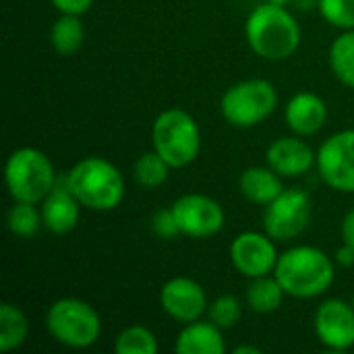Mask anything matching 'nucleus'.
Wrapping results in <instances>:
<instances>
[{"instance_id":"f257e3e1","label":"nucleus","mask_w":354,"mask_h":354,"mask_svg":"<svg viewBox=\"0 0 354 354\" xmlns=\"http://www.w3.org/2000/svg\"><path fill=\"white\" fill-rule=\"evenodd\" d=\"M245 39L263 60H286L301 46V25L286 6L263 2L249 12Z\"/></svg>"},{"instance_id":"f03ea898","label":"nucleus","mask_w":354,"mask_h":354,"mask_svg":"<svg viewBox=\"0 0 354 354\" xmlns=\"http://www.w3.org/2000/svg\"><path fill=\"white\" fill-rule=\"evenodd\" d=\"M274 276L288 297L315 299L328 292L336 278V268L326 251L311 245H297L280 255Z\"/></svg>"},{"instance_id":"7ed1b4c3","label":"nucleus","mask_w":354,"mask_h":354,"mask_svg":"<svg viewBox=\"0 0 354 354\" xmlns=\"http://www.w3.org/2000/svg\"><path fill=\"white\" fill-rule=\"evenodd\" d=\"M66 187L79 199L83 209L112 212L124 199V176L106 158L87 156L79 160L64 176Z\"/></svg>"},{"instance_id":"20e7f679","label":"nucleus","mask_w":354,"mask_h":354,"mask_svg":"<svg viewBox=\"0 0 354 354\" xmlns=\"http://www.w3.org/2000/svg\"><path fill=\"white\" fill-rule=\"evenodd\" d=\"M151 145L170 168H185L199 158L201 129L187 110L168 108L153 120Z\"/></svg>"},{"instance_id":"39448f33","label":"nucleus","mask_w":354,"mask_h":354,"mask_svg":"<svg viewBox=\"0 0 354 354\" xmlns=\"http://www.w3.org/2000/svg\"><path fill=\"white\" fill-rule=\"evenodd\" d=\"M4 183L12 201L41 203L58 183L52 160L37 147L15 149L4 164Z\"/></svg>"},{"instance_id":"423d86ee","label":"nucleus","mask_w":354,"mask_h":354,"mask_svg":"<svg viewBox=\"0 0 354 354\" xmlns=\"http://www.w3.org/2000/svg\"><path fill=\"white\" fill-rule=\"evenodd\" d=\"M46 330L50 336L68 348H89L102 336V317L85 301L62 297L46 311Z\"/></svg>"},{"instance_id":"0eeeda50","label":"nucleus","mask_w":354,"mask_h":354,"mask_svg":"<svg viewBox=\"0 0 354 354\" xmlns=\"http://www.w3.org/2000/svg\"><path fill=\"white\" fill-rule=\"evenodd\" d=\"M278 106V91L268 79H245L230 85L222 100V118L236 129H253L268 120Z\"/></svg>"},{"instance_id":"6e6552de","label":"nucleus","mask_w":354,"mask_h":354,"mask_svg":"<svg viewBox=\"0 0 354 354\" xmlns=\"http://www.w3.org/2000/svg\"><path fill=\"white\" fill-rule=\"evenodd\" d=\"M313 216V203L303 189H284L263 212V230L274 241H292L301 236Z\"/></svg>"},{"instance_id":"1a4fd4ad","label":"nucleus","mask_w":354,"mask_h":354,"mask_svg":"<svg viewBox=\"0 0 354 354\" xmlns=\"http://www.w3.org/2000/svg\"><path fill=\"white\" fill-rule=\"evenodd\" d=\"M315 168L330 189L354 193V129L338 131L319 145Z\"/></svg>"},{"instance_id":"9d476101","label":"nucleus","mask_w":354,"mask_h":354,"mask_svg":"<svg viewBox=\"0 0 354 354\" xmlns=\"http://www.w3.org/2000/svg\"><path fill=\"white\" fill-rule=\"evenodd\" d=\"M170 207L176 216L180 232L191 239H199V241L212 239L224 228L226 222V214L222 205L209 195L187 193L180 195Z\"/></svg>"},{"instance_id":"9b49d317","label":"nucleus","mask_w":354,"mask_h":354,"mask_svg":"<svg viewBox=\"0 0 354 354\" xmlns=\"http://www.w3.org/2000/svg\"><path fill=\"white\" fill-rule=\"evenodd\" d=\"M280 253L274 239L263 230H245L236 234L230 243V261L239 274L245 278H259L274 274Z\"/></svg>"},{"instance_id":"f8f14e48","label":"nucleus","mask_w":354,"mask_h":354,"mask_svg":"<svg viewBox=\"0 0 354 354\" xmlns=\"http://www.w3.org/2000/svg\"><path fill=\"white\" fill-rule=\"evenodd\" d=\"M160 307L174 322L191 324L207 313L209 301L197 280L176 276L164 282V286L160 288Z\"/></svg>"},{"instance_id":"ddd939ff","label":"nucleus","mask_w":354,"mask_h":354,"mask_svg":"<svg viewBox=\"0 0 354 354\" xmlns=\"http://www.w3.org/2000/svg\"><path fill=\"white\" fill-rule=\"evenodd\" d=\"M313 330L317 340L336 353L354 346V307L342 299L324 301L313 317Z\"/></svg>"},{"instance_id":"4468645a","label":"nucleus","mask_w":354,"mask_h":354,"mask_svg":"<svg viewBox=\"0 0 354 354\" xmlns=\"http://www.w3.org/2000/svg\"><path fill=\"white\" fill-rule=\"evenodd\" d=\"M266 162L282 178H295L313 170L317 164V151H313V147L299 135L280 137L270 143Z\"/></svg>"},{"instance_id":"2eb2a0df","label":"nucleus","mask_w":354,"mask_h":354,"mask_svg":"<svg viewBox=\"0 0 354 354\" xmlns=\"http://www.w3.org/2000/svg\"><path fill=\"white\" fill-rule=\"evenodd\" d=\"M81 207L83 205L79 203V199L66 187L64 176L58 178V183L44 197L41 207H39L44 228L52 234H68L79 224Z\"/></svg>"},{"instance_id":"dca6fc26","label":"nucleus","mask_w":354,"mask_h":354,"mask_svg":"<svg viewBox=\"0 0 354 354\" xmlns=\"http://www.w3.org/2000/svg\"><path fill=\"white\" fill-rule=\"evenodd\" d=\"M328 104L313 91L295 93L284 108L286 124L299 137H311L319 133L328 122Z\"/></svg>"},{"instance_id":"f3484780","label":"nucleus","mask_w":354,"mask_h":354,"mask_svg":"<svg viewBox=\"0 0 354 354\" xmlns=\"http://www.w3.org/2000/svg\"><path fill=\"white\" fill-rule=\"evenodd\" d=\"M222 332L224 330L209 319L183 324V330L174 340V351L178 354H224L226 340Z\"/></svg>"},{"instance_id":"a211bd4d","label":"nucleus","mask_w":354,"mask_h":354,"mask_svg":"<svg viewBox=\"0 0 354 354\" xmlns=\"http://www.w3.org/2000/svg\"><path fill=\"white\" fill-rule=\"evenodd\" d=\"M239 189L247 201L266 207L286 187L282 185V176L276 170H272L270 166H251V168L243 170V174L239 178Z\"/></svg>"},{"instance_id":"6ab92c4d","label":"nucleus","mask_w":354,"mask_h":354,"mask_svg":"<svg viewBox=\"0 0 354 354\" xmlns=\"http://www.w3.org/2000/svg\"><path fill=\"white\" fill-rule=\"evenodd\" d=\"M284 297H286V292H284L282 284L278 282V278L274 274H268V276L251 278L247 292H245V303L249 305L251 311L268 315L282 307Z\"/></svg>"},{"instance_id":"aec40b11","label":"nucleus","mask_w":354,"mask_h":354,"mask_svg":"<svg viewBox=\"0 0 354 354\" xmlns=\"http://www.w3.org/2000/svg\"><path fill=\"white\" fill-rule=\"evenodd\" d=\"M85 41V27L79 15H64L52 23L50 29V44L60 56H73L83 48Z\"/></svg>"},{"instance_id":"412c9836","label":"nucleus","mask_w":354,"mask_h":354,"mask_svg":"<svg viewBox=\"0 0 354 354\" xmlns=\"http://www.w3.org/2000/svg\"><path fill=\"white\" fill-rule=\"evenodd\" d=\"M29 336L27 315L12 303H2L0 307V351L10 353L25 344Z\"/></svg>"},{"instance_id":"4be33fe9","label":"nucleus","mask_w":354,"mask_h":354,"mask_svg":"<svg viewBox=\"0 0 354 354\" xmlns=\"http://www.w3.org/2000/svg\"><path fill=\"white\" fill-rule=\"evenodd\" d=\"M330 68L342 85L354 89V29L342 31L332 41Z\"/></svg>"},{"instance_id":"5701e85b","label":"nucleus","mask_w":354,"mask_h":354,"mask_svg":"<svg viewBox=\"0 0 354 354\" xmlns=\"http://www.w3.org/2000/svg\"><path fill=\"white\" fill-rule=\"evenodd\" d=\"M170 170H172L170 164L156 149L141 153L133 164V176H135L137 185H141L143 189L162 187L168 180Z\"/></svg>"},{"instance_id":"b1692460","label":"nucleus","mask_w":354,"mask_h":354,"mask_svg":"<svg viewBox=\"0 0 354 354\" xmlns=\"http://www.w3.org/2000/svg\"><path fill=\"white\" fill-rule=\"evenodd\" d=\"M35 205L37 203H29V201H15L10 205L6 214V226L10 234L19 239H31L44 228L41 209H37Z\"/></svg>"},{"instance_id":"393cba45","label":"nucleus","mask_w":354,"mask_h":354,"mask_svg":"<svg viewBox=\"0 0 354 354\" xmlns=\"http://www.w3.org/2000/svg\"><path fill=\"white\" fill-rule=\"evenodd\" d=\"M114 351L118 354H158L160 344L149 328L129 326L118 334L114 342Z\"/></svg>"},{"instance_id":"a878e982","label":"nucleus","mask_w":354,"mask_h":354,"mask_svg":"<svg viewBox=\"0 0 354 354\" xmlns=\"http://www.w3.org/2000/svg\"><path fill=\"white\" fill-rule=\"evenodd\" d=\"M243 317V303L232 295H222L214 299L207 307V319L222 330H232Z\"/></svg>"},{"instance_id":"bb28decb","label":"nucleus","mask_w":354,"mask_h":354,"mask_svg":"<svg viewBox=\"0 0 354 354\" xmlns=\"http://www.w3.org/2000/svg\"><path fill=\"white\" fill-rule=\"evenodd\" d=\"M317 10L336 29H354V0H317Z\"/></svg>"},{"instance_id":"cd10ccee","label":"nucleus","mask_w":354,"mask_h":354,"mask_svg":"<svg viewBox=\"0 0 354 354\" xmlns=\"http://www.w3.org/2000/svg\"><path fill=\"white\" fill-rule=\"evenodd\" d=\"M151 230L156 232L158 239H164V241H172L176 236H180V226L176 222V216L172 212V207H164V209H158L151 218Z\"/></svg>"},{"instance_id":"c85d7f7f","label":"nucleus","mask_w":354,"mask_h":354,"mask_svg":"<svg viewBox=\"0 0 354 354\" xmlns=\"http://www.w3.org/2000/svg\"><path fill=\"white\" fill-rule=\"evenodd\" d=\"M52 2V6L58 10V12H64V15H85L89 8H91V4H93V0H50Z\"/></svg>"},{"instance_id":"c756f323","label":"nucleus","mask_w":354,"mask_h":354,"mask_svg":"<svg viewBox=\"0 0 354 354\" xmlns=\"http://www.w3.org/2000/svg\"><path fill=\"white\" fill-rule=\"evenodd\" d=\"M340 236L342 243L351 245L354 249V207L346 212V216L342 218V226H340Z\"/></svg>"},{"instance_id":"7c9ffc66","label":"nucleus","mask_w":354,"mask_h":354,"mask_svg":"<svg viewBox=\"0 0 354 354\" xmlns=\"http://www.w3.org/2000/svg\"><path fill=\"white\" fill-rule=\"evenodd\" d=\"M334 261L336 263H340L342 268H351L354 266V249L351 245H346V243H342V247L336 251V255H334Z\"/></svg>"},{"instance_id":"2f4dec72","label":"nucleus","mask_w":354,"mask_h":354,"mask_svg":"<svg viewBox=\"0 0 354 354\" xmlns=\"http://www.w3.org/2000/svg\"><path fill=\"white\" fill-rule=\"evenodd\" d=\"M234 354H261V348L251 346V344H241L234 348Z\"/></svg>"},{"instance_id":"473e14b6","label":"nucleus","mask_w":354,"mask_h":354,"mask_svg":"<svg viewBox=\"0 0 354 354\" xmlns=\"http://www.w3.org/2000/svg\"><path fill=\"white\" fill-rule=\"evenodd\" d=\"M263 2H272V4H280V6H286V4H290V2H295V0H263Z\"/></svg>"},{"instance_id":"72a5a7b5","label":"nucleus","mask_w":354,"mask_h":354,"mask_svg":"<svg viewBox=\"0 0 354 354\" xmlns=\"http://www.w3.org/2000/svg\"><path fill=\"white\" fill-rule=\"evenodd\" d=\"M351 303H353V307H354V297H353V301H351Z\"/></svg>"}]
</instances>
